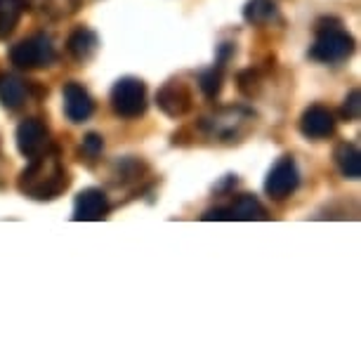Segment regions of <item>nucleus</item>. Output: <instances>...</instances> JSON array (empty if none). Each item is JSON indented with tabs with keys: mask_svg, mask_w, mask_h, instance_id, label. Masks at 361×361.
I'll return each mask as SVG.
<instances>
[{
	"mask_svg": "<svg viewBox=\"0 0 361 361\" xmlns=\"http://www.w3.org/2000/svg\"><path fill=\"white\" fill-rule=\"evenodd\" d=\"M17 187L24 196L36 201L57 199L69 187V173H66L57 149H47L43 154L33 156L31 163L19 175Z\"/></svg>",
	"mask_w": 361,
	"mask_h": 361,
	"instance_id": "f257e3e1",
	"label": "nucleus"
},
{
	"mask_svg": "<svg viewBox=\"0 0 361 361\" xmlns=\"http://www.w3.org/2000/svg\"><path fill=\"white\" fill-rule=\"evenodd\" d=\"M253 126L255 114L243 106H224L201 121V128L206 130L208 137H215L220 142H238L241 137H246Z\"/></svg>",
	"mask_w": 361,
	"mask_h": 361,
	"instance_id": "f03ea898",
	"label": "nucleus"
},
{
	"mask_svg": "<svg viewBox=\"0 0 361 361\" xmlns=\"http://www.w3.org/2000/svg\"><path fill=\"white\" fill-rule=\"evenodd\" d=\"M354 52V38L347 33L340 24H329L324 22L317 29V40L310 47V57L314 62L322 64H340L345 59H350V54Z\"/></svg>",
	"mask_w": 361,
	"mask_h": 361,
	"instance_id": "7ed1b4c3",
	"label": "nucleus"
},
{
	"mask_svg": "<svg viewBox=\"0 0 361 361\" xmlns=\"http://www.w3.org/2000/svg\"><path fill=\"white\" fill-rule=\"evenodd\" d=\"M54 59H57V52H54L52 38L47 33H33L10 47V62L17 69H43V66H50Z\"/></svg>",
	"mask_w": 361,
	"mask_h": 361,
	"instance_id": "20e7f679",
	"label": "nucleus"
},
{
	"mask_svg": "<svg viewBox=\"0 0 361 361\" xmlns=\"http://www.w3.org/2000/svg\"><path fill=\"white\" fill-rule=\"evenodd\" d=\"M111 109L116 116L126 121L140 118L147 111V85L145 80L135 78V76H123L118 78L111 87Z\"/></svg>",
	"mask_w": 361,
	"mask_h": 361,
	"instance_id": "39448f33",
	"label": "nucleus"
},
{
	"mask_svg": "<svg viewBox=\"0 0 361 361\" xmlns=\"http://www.w3.org/2000/svg\"><path fill=\"white\" fill-rule=\"evenodd\" d=\"M298 185H300V173L295 161H293V156H281L274 163V168L269 170L267 180H264V192H267L269 199L283 201L290 194H295Z\"/></svg>",
	"mask_w": 361,
	"mask_h": 361,
	"instance_id": "423d86ee",
	"label": "nucleus"
},
{
	"mask_svg": "<svg viewBox=\"0 0 361 361\" xmlns=\"http://www.w3.org/2000/svg\"><path fill=\"white\" fill-rule=\"evenodd\" d=\"M156 104L170 118H182L192 109V90L185 80L170 78L156 92Z\"/></svg>",
	"mask_w": 361,
	"mask_h": 361,
	"instance_id": "0eeeda50",
	"label": "nucleus"
},
{
	"mask_svg": "<svg viewBox=\"0 0 361 361\" xmlns=\"http://www.w3.org/2000/svg\"><path fill=\"white\" fill-rule=\"evenodd\" d=\"M15 140H17L19 154L26 156V159H33V156L50 149V130H47V126L40 118L22 121V123L17 126Z\"/></svg>",
	"mask_w": 361,
	"mask_h": 361,
	"instance_id": "6e6552de",
	"label": "nucleus"
},
{
	"mask_svg": "<svg viewBox=\"0 0 361 361\" xmlns=\"http://www.w3.org/2000/svg\"><path fill=\"white\" fill-rule=\"evenodd\" d=\"M336 123L338 121L329 106L312 104L300 116V133L310 140H329L336 133Z\"/></svg>",
	"mask_w": 361,
	"mask_h": 361,
	"instance_id": "1a4fd4ad",
	"label": "nucleus"
},
{
	"mask_svg": "<svg viewBox=\"0 0 361 361\" xmlns=\"http://www.w3.org/2000/svg\"><path fill=\"white\" fill-rule=\"evenodd\" d=\"M109 215V199L97 187H87L76 196L73 220L76 222H99Z\"/></svg>",
	"mask_w": 361,
	"mask_h": 361,
	"instance_id": "9d476101",
	"label": "nucleus"
},
{
	"mask_svg": "<svg viewBox=\"0 0 361 361\" xmlns=\"http://www.w3.org/2000/svg\"><path fill=\"white\" fill-rule=\"evenodd\" d=\"M64 114L71 123H85L94 114V99L76 80L64 85Z\"/></svg>",
	"mask_w": 361,
	"mask_h": 361,
	"instance_id": "9b49d317",
	"label": "nucleus"
},
{
	"mask_svg": "<svg viewBox=\"0 0 361 361\" xmlns=\"http://www.w3.org/2000/svg\"><path fill=\"white\" fill-rule=\"evenodd\" d=\"M24 5L45 22H64L83 8V0H24Z\"/></svg>",
	"mask_w": 361,
	"mask_h": 361,
	"instance_id": "f8f14e48",
	"label": "nucleus"
},
{
	"mask_svg": "<svg viewBox=\"0 0 361 361\" xmlns=\"http://www.w3.org/2000/svg\"><path fill=\"white\" fill-rule=\"evenodd\" d=\"M97 47H99L97 33L92 29H87V26H78V29H73L69 33V38H66V52L80 64L90 62L94 57V52H97Z\"/></svg>",
	"mask_w": 361,
	"mask_h": 361,
	"instance_id": "ddd939ff",
	"label": "nucleus"
},
{
	"mask_svg": "<svg viewBox=\"0 0 361 361\" xmlns=\"http://www.w3.org/2000/svg\"><path fill=\"white\" fill-rule=\"evenodd\" d=\"M29 97V85L24 83L22 78L15 76V73H3L0 76V104L10 111L19 109Z\"/></svg>",
	"mask_w": 361,
	"mask_h": 361,
	"instance_id": "4468645a",
	"label": "nucleus"
},
{
	"mask_svg": "<svg viewBox=\"0 0 361 361\" xmlns=\"http://www.w3.org/2000/svg\"><path fill=\"white\" fill-rule=\"evenodd\" d=\"M229 215L231 220H243V222H253V220H267V208L262 206L255 196L243 194L229 206Z\"/></svg>",
	"mask_w": 361,
	"mask_h": 361,
	"instance_id": "2eb2a0df",
	"label": "nucleus"
},
{
	"mask_svg": "<svg viewBox=\"0 0 361 361\" xmlns=\"http://www.w3.org/2000/svg\"><path fill=\"white\" fill-rule=\"evenodd\" d=\"M333 156H336L340 173H343L345 177H350V180H359L361 177V154L352 142H343V145H338Z\"/></svg>",
	"mask_w": 361,
	"mask_h": 361,
	"instance_id": "dca6fc26",
	"label": "nucleus"
},
{
	"mask_svg": "<svg viewBox=\"0 0 361 361\" xmlns=\"http://www.w3.org/2000/svg\"><path fill=\"white\" fill-rule=\"evenodd\" d=\"M279 17L274 0H248L243 8V19L253 26H267Z\"/></svg>",
	"mask_w": 361,
	"mask_h": 361,
	"instance_id": "f3484780",
	"label": "nucleus"
},
{
	"mask_svg": "<svg viewBox=\"0 0 361 361\" xmlns=\"http://www.w3.org/2000/svg\"><path fill=\"white\" fill-rule=\"evenodd\" d=\"M26 10L24 0H0V40L12 36Z\"/></svg>",
	"mask_w": 361,
	"mask_h": 361,
	"instance_id": "a211bd4d",
	"label": "nucleus"
},
{
	"mask_svg": "<svg viewBox=\"0 0 361 361\" xmlns=\"http://www.w3.org/2000/svg\"><path fill=\"white\" fill-rule=\"evenodd\" d=\"M222 80H224V64L217 62L215 66H210L208 71L201 73L199 85H201V90L208 99H215L222 90Z\"/></svg>",
	"mask_w": 361,
	"mask_h": 361,
	"instance_id": "6ab92c4d",
	"label": "nucleus"
},
{
	"mask_svg": "<svg viewBox=\"0 0 361 361\" xmlns=\"http://www.w3.org/2000/svg\"><path fill=\"white\" fill-rule=\"evenodd\" d=\"M104 152V140L97 133H90L83 137V145L78 147V159L83 163H94Z\"/></svg>",
	"mask_w": 361,
	"mask_h": 361,
	"instance_id": "aec40b11",
	"label": "nucleus"
},
{
	"mask_svg": "<svg viewBox=\"0 0 361 361\" xmlns=\"http://www.w3.org/2000/svg\"><path fill=\"white\" fill-rule=\"evenodd\" d=\"M260 85H262V78L257 69H246L238 73V90L246 94V97H253V94L260 92Z\"/></svg>",
	"mask_w": 361,
	"mask_h": 361,
	"instance_id": "412c9836",
	"label": "nucleus"
},
{
	"mask_svg": "<svg viewBox=\"0 0 361 361\" xmlns=\"http://www.w3.org/2000/svg\"><path fill=\"white\" fill-rule=\"evenodd\" d=\"M343 118L345 121H357L359 118V90H352L347 94L343 104Z\"/></svg>",
	"mask_w": 361,
	"mask_h": 361,
	"instance_id": "4be33fe9",
	"label": "nucleus"
},
{
	"mask_svg": "<svg viewBox=\"0 0 361 361\" xmlns=\"http://www.w3.org/2000/svg\"><path fill=\"white\" fill-rule=\"evenodd\" d=\"M203 220H231L229 208H210V210H206Z\"/></svg>",
	"mask_w": 361,
	"mask_h": 361,
	"instance_id": "5701e85b",
	"label": "nucleus"
}]
</instances>
